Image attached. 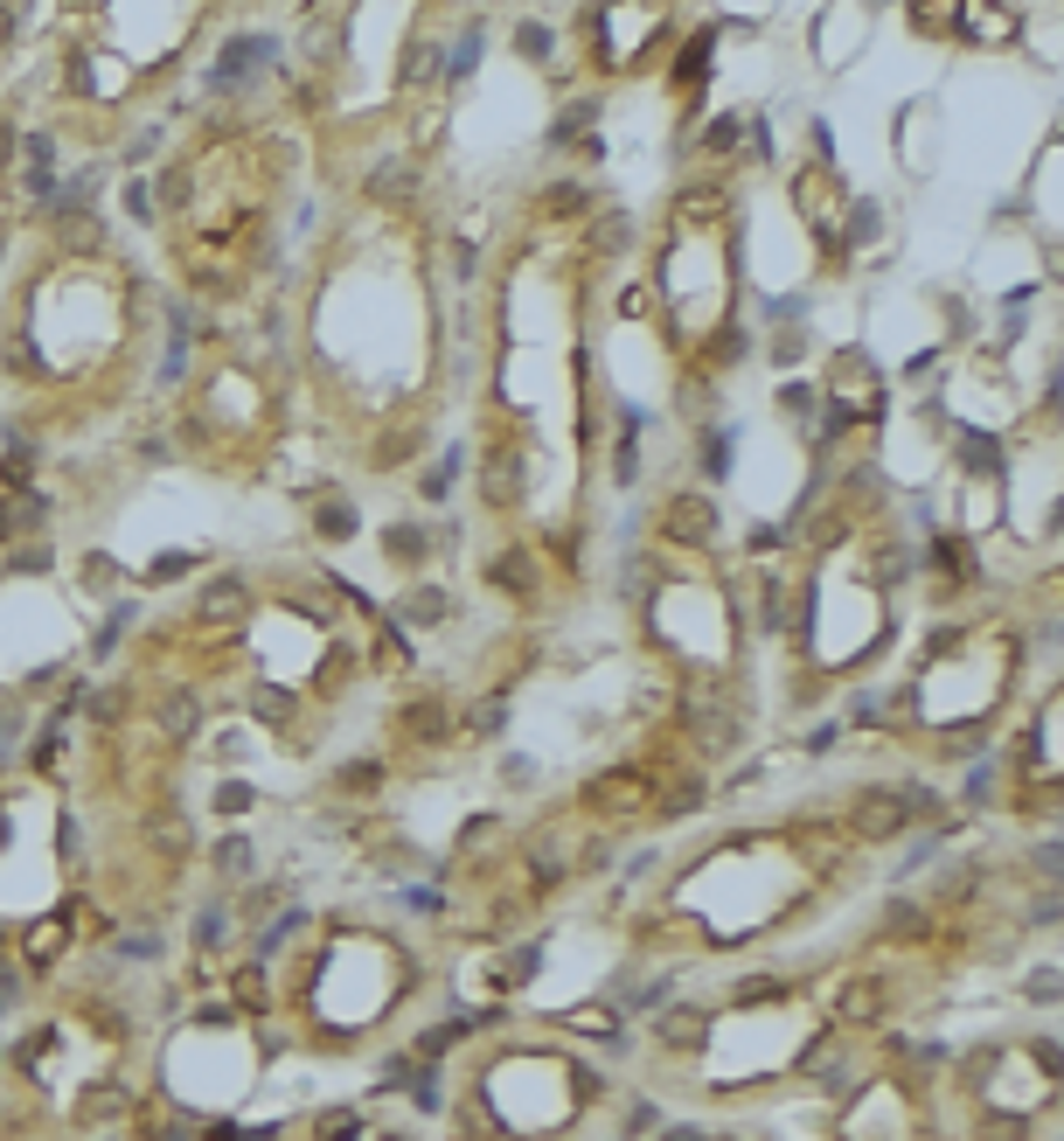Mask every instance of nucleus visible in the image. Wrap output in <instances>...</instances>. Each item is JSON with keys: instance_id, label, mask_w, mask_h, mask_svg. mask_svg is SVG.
<instances>
[{"instance_id": "nucleus-12", "label": "nucleus", "mask_w": 1064, "mask_h": 1141, "mask_svg": "<svg viewBox=\"0 0 1064 1141\" xmlns=\"http://www.w3.org/2000/svg\"><path fill=\"white\" fill-rule=\"evenodd\" d=\"M384 550L397 557V565H411V557H425V550H431V543H425V529H411V522H397V529H390V536H384Z\"/></svg>"}, {"instance_id": "nucleus-24", "label": "nucleus", "mask_w": 1064, "mask_h": 1141, "mask_svg": "<svg viewBox=\"0 0 1064 1141\" xmlns=\"http://www.w3.org/2000/svg\"><path fill=\"white\" fill-rule=\"evenodd\" d=\"M181 571H195V557H181V550H174V557H160V565L146 571V578H181Z\"/></svg>"}, {"instance_id": "nucleus-15", "label": "nucleus", "mask_w": 1064, "mask_h": 1141, "mask_svg": "<svg viewBox=\"0 0 1064 1141\" xmlns=\"http://www.w3.org/2000/svg\"><path fill=\"white\" fill-rule=\"evenodd\" d=\"M98 237H105V230H98L91 209H70V217H63V244H98Z\"/></svg>"}, {"instance_id": "nucleus-27", "label": "nucleus", "mask_w": 1064, "mask_h": 1141, "mask_svg": "<svg viewBox=\"0 0 1064 1141\" xmlns=\"http://www.w3.org/2000/svg\"><path fill=\"white\" fill-rule=\"evenodd\" d=\"M8 536H22V522H14V494L0 502V543H8Z\"/></svg>"}, {"instance_id": "nucleus-7", "label": "nucleus", "mask_w": 1064, "mask_h": 1141, "mask_svg": "<svg viewBox=\"0 0 1064 1141\" xmlns=\"http://www.w3.org/2000/svg\"><path fill=\"white\" fill-rule=\"evenodd\" d=\"M488 578H494L502 592H529V585H536V565H529V550H502V557L488 565Z\"/></svg>"}, {"instance_id": "nucleus-22", "label": "nucleus", "mask_w": 1064, "mask_h": 1141, "mask_svg": "<svg viewBox=\"0 0 1064 1141\" xmlns=\"http://www.w3.org/2000/svg\"><path fill=\"white\" fill-rule=\"evenodd\" d=\"M321 536H348V508H341V502L321 508Z\"/></svg>"}, {"instance_id": "nucleus-11", "label": "nucleus", "mask_w": 1064, "mask_h": 1141, "mask_svg": "<svg viewBox=\"0 0 1064 1141\" xmlns=\"http://www.w3.org/2000/svg\"><path fill=\"white\" fill-rule=\"evenodd\" d=\"M369 189L384 195V203H404V195L418 189V174H411V168H397V160H390V168H376V174H369Z\"/></svg>"}, {"instance_id": "nucleus-10", "label": "nucleus", "mask_w": 1064, "mask_h": 1141, "mask_svg": "<svg viewBox=\"0 0 1064 1141\" xmlns=\"http://www.w3.org/2000/svg\"><path fill=\"white\" fill-rule=\"evenodd\" d=\"M258 864V850L244 835H230V842H216V870H223V878H244V870Z\"/></svg>"}, {"instance_id": "nucleus-23", "label": "nucleus", "mask_w": 1064, "mask_h": 1141, "mask_svg": "<svg viewBox=\"0 0 1064 1141\" xmlns=\"http://www.w3.org/2000/svg\"><path fill=\"white\" fill-rule=\"evenodd\" d=\"M119 697L126 689H91V717H119Z\"/></svg>"}, {"instance_id": "nucleus-9", "label": "nucleus", "mask_w": 1064, "mask_h": 1141, "mask_svg": "<svg viewBox=\"0 0 1064 1141\" xmlns=\"http://www.w3.org/2000/svg\"><path fill=\"white\" fill-rule=\"evenodd\" d=\"M626 237H634V223H626V217H598V223L585 230V244H592V251H606V258H612V251H620V244H626Z\"/></svg>"}, {"instance_id": "nucleus-26", "label": "nucleus", "mask_w": 1064, "mask_h": 1141, "mask_svg": "<svg viewBox=\"0 0 1064 1141\" xmlns=\"http://www.w3.org/2000/svg\"><path fill=\"white\" fill-rule=\"evenodd\" d=\"M14 571H49V550H42V543H36V550H22V557H14Z\"/></svg>"}, {"instance_id": "nucleus-2", "label": "nucleus", "mask_w": 1064, "mask_h": 1141, "mask_svg": "<svg viewBox=\"0 0 1064 1141\" xmlns=\"http://www.w3.org/2000/svg\"><path fill=\"white\" fill-rule=\"evenodd\" d=\"M849 821H856V835H862V842H891V835L911 821V807H905V793L870 787V793H862V801L849 807Z\"/></svg>"}, {"instance_id": "nucleus-1", "label": "nucleus", "mask_w": 1064, "mask_h": 1141, "mask_svg": "<svg viewBox=\"0 0 1064 1141\" xmlns=\"http://www.w3.org/2000/svg\"><path fill=\"white\" fill-rule=\"evenodd\" d=\"M195 626H237L244 613H251V585H244L237 571H216L209 585H195Z\"/></svg>"}, {"instance_id": "nucleus-6", "label": "nucleus", "mask_w": 1064, "mask_h": 1141, "mask_svg": "<svg viewBox=\"0 0 1064 1141\" xmlns=\"http://www.w3.org/2000/svg\"><path fill=\"white\" fill-rule=\"evenodd\" d=\"M63 939H70V925H63V919H36V925L22 933V954H28V968H49V961L63 954Z\"/></svg>"}, {"instance_id": "nucleus-21", "label": "nucleus", "mask_w": 1064, "mask_h": 1141, "mask_svg": "<svg viewBox=\"0 0 1064 1141\" xmlns=\"http://www.w3.org/2000/svg\"><path fill=\"white\" fill-rule=\"evenodd\" d=\"M404 620H439V592H411V599H404Z\"/></svg>"}, {"instance_id": "nucleus-13", "label": "nucleus", "mask_w": 1064, "mask_h": 1141, "mask_svg": "<svg viewBox=\"0 0 1064 1141\" xmlns=\"http://www.w3.org/2000/svg\"><path fill=\"white\" fill-rule=\"evenodd\" d=\"M85 592H98V599H105V592H119V565H112V557H85Z\"/></svg>"}, {"instance_id": "nucleus-5", "label": "nucleus", "mask_w": 1064, "mask_h": 1141, "mask_svg": "<svg viewBox=\"0 0 1064 1141\" xmlns=\"http://www.w3.org/2000/svg\"><path fill=\"white\" fill-rule=\"evenodd\" d=\"M669 536L710 543V536H717V502H703V494H675V502H669Z\"/></svg>"}, {"instance_id": "nucleus-28", "label": "nucleus", "mask_w": 1064, "mask_h": 1141, "mask_svg": "<svg viewBox=\"0 0 1064 1141\" xmlns=\"http://www.w3.org/2000/svg\"><path fill=\"white\" fill-rule=\"evenodd\" d=\"M14 160V126H0V168Z\"/></svg>"}, {"instance_id": "nucleus-3", "label": "nucleus", "mask_w": 1064, "mask_h": 1141, "mask_svg": "<svg viewBox=\"0 0 1064 1141\" xmlns=\"http://www.w3.org/2000/svg\"><path fill=\"white\" fill-rule=\"evenodd\" d=\"M585 807H606V815H626V807H647V773H634V766H612V773H598V780H585Z\"/></svg>"}, {"instance_id": "nucleus-18", "label": "nucleus", "mask_w": 1064, "mask_h": 1141, "mask_svg": "<svg viewBox=\"0 0 1064 1141\" xmlns=\"http://www.w3.org/2000/svg\"><path fill=\"white\" fill-rule=\"evenodd\" d=\"M550 209H557V217H578V209H585V189H578V181H557V189H550Z\"/></svg>"}, {"instance_id": "nucleus-14", "label": "nucleus", "mask_w": 1064, "mask_h": 1141, "mask_svg": "<svg viewBox=\"0 0 1064 1141\" xmlns=\"http://www.w3.org/2000/svg\"><path fill=\"white\" fill-rule=\"evenodd\" d=\"M404 731L439 738V731H445V710H439V703H411V710H404Z\"/></svg>"}, {"instance_id": "nucleus-19", "label": "nucleus", "mask_w": 1064, "mask_h": 1141, "mask_svg": "<svg viewBox=\"0 0 1064 1141\" xmlns=\"http://www.w3.org/2000/svg\"><path fill=\"white\" fill-rule=\"evenodd\" d=\"M696 1030H703V1016H689V1010H675L669 1023H661V1037H669V1045H689Z\"/></svg>"}, {"instance_id": "nucleus-4", "label": "nucleus", "mask_w": 1064, "mask_h": 1141, "mask_svg": "<svg viewBox=\"0 0 1064 1141\" xmlns=\"http://www.w3.org/2000/svg\"><path fill=\"white\" fill-rule=\"evenodd\" d=\"M154 724H160L168 745H189V738L203 731V697H195V689H160V697H154Z\"/></svg>"}, {"instance_id": "nucleus-16", "label": "nucleus", "mask_w": 1064, "mask_h": 1141, "mask_svg": "<svg viewBox=\"0 0 1064 1141\" xmlns=\"http://www.w3.org/2000/svg\"><path fill=\"white\" fill-rule=\"evenodd\" d=\"M28 474H36V453H22V445H14V453L0 459V481H8L14 494H22V488H28Z\"/></svg>"}, {"instance_id": "nucleus-17", "label": "nucleus", "mask_w": 1064, "mask_h": 1141, "mask_svg": "<svg viewBox=\"0 0 1064 1141\" xmlns=\"http://www.w3.org/2000/svg\"><path fill=\"white\" fill-rule=\"evenodd\" d=\"M689 807H703V780H675V787H669V807H661V815H689Z\"/></svg>"}, {"instance_id": "nucleus-25", "label": "nucleus", "mask_w": 1064, "mask_h": 1141, "mask_svg": "<svg viewBox=\"0 0 1064 1141\" xmlns=\"http://www.w3.org/2000/svg\"><path fill=\"white\" fill-rule=\"evenodd\" d=\"M341 787H362V793H369V787H376V766H348V773H341Z\"/></svg>"}, {"instance_id": "nucleus-8", "label": "nucleus", "mask_w": 1064, "mask_h": 1141, "mask_svg": "<svg viewBox=\"0 0 1064 1141\" xmlns=\"http://www.w3.org/2000/svg\"><path fill=\"white\" fill-rule=\"evenodd\" d=\"M146 842L168 850V856H181V850H189V821H181V815H154V821H146Z\"/></svg>"}, {"instance_id": "nucleus-20", "label": "nucleus", "mask_w": 1064, "mask_h": 1141, "mask_svg": "<svg viewBox=\"0 0 1064 1141\" xmlns=\"http://www.w3.org/2000/svg\"><path fill=\"white\" fill-rule=\"evenodd\" d=\"M515 49H522V56H543V49H550V36H543V22H522V28H515Z\"/></svg>"}]
</instances>
